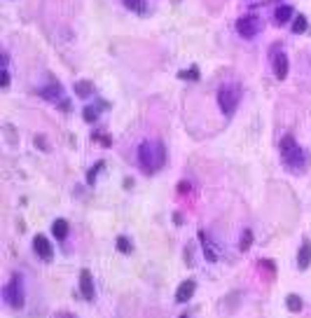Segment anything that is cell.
I'll use <instances>...</instances> for the list:
<instances>
[{"label":"cell","mask_w":311,"mask_h":318,"mask_svg":"<svg viewBox=\"0 0 311 318\" xmlns=\"http://www.w3.org/2000/svg\"><path fill=\"white\" fill-rule=\"evenodd\" d=\"M166 164V148L161 140H143L138 145V166L145 176H155Z\"/></svg>","instance_id":"cell-1"},{"label":"cell","mask_w":311,"mask_h":318,"mask_svg":"<svg viewBox=\"0 0 311 318\" xmlns=\"http://www.w3.org/2000/svg\"><path fill=\"white\" fill-rule=\"evenodd\" d=\"M281 157H283V166L290 169L292 173H302L309 166V155L300 148V143L290 134L281 138Z\"/></svg>","instance_id":"cell-2"},{"label":"cell","mask_w":311,"mask_h":318,"mask_svg":"<svg viewBox=\"0 0 311 318\" xmlns=\"http://www.w3.org/2000/svg\"><path fill=\"white\" fill-rule=\"evenodd\" d=\"M239 101H241V87L239 85H222L218 89V106L222 110V115L225 117H232L236 113V106H239Z\"/></svg>","instance_id":"cell-3"},{"label":"cell","mask_w":311,"mask_h":318,"mask_svg":"<svg viewBox=\"0 0 311 318\" xmlns=\"http://www.w3.org/2000/svg\"><path fill=\"white\" fill-rule=\"evenodd\" d=\"M2 299L10 304L12 309H23L26 304V293H23V281L19 274H14L7 281V286L2 288Z\"/></svg>","instance_id":"cell-4"},{"label":"cell","mask_w":311,"mask_h":318,"mask_svg":"<svg viewBox=\"0 0 311 318\" xmlns=\"http://www.w3.org/2000/svg\"><path fill=\"white\" fill-rule=\"evenodd\" d=\"M260 31V22H258V14H244V17H239V22H236V33L241 35V38H246V40H250V38H255Z\"/></svg>","instance_id":"cell-5"},{"label":"cell","mask_w":311,"mask_h":318,"mask_svg":"<svg viewBox=\"0 0 311 318\" xmlns=\"http://www.w3.org/2000/svg\"><path fill=\"white\" fill-rule=\"evenodd\" d=\"M271 66H274V75L276 80H286L288 75V56L286 52H281L279 45H274V52H271Z\"/></svg>","instance_id":"cell-6"},{"label":"cell","mask_w":311,"mask_h":318,"mask_svg":"<svg viewBox=\"0 0 311 318\" xmlns=\"http://www.w3.org/2000/svg\"><path fill=\"white\" fill-rule=\"evenodd\" d=\"M33 250H35V255H38L40 260H44V262H52L54 248H52V244H49V239H47V236H43V234L33 236Z\"/></svg>","instance_id":"cell-7"},{"label":"cell","mask_w":311,"mask_h":318,"mask_svg":"<svg viewBox=\"0 0 311 318\" xmlns=\"http://www.w3.org/2000/svg\"><path fill=\"white\" fill-rule=\"evenodd\" d=\"M80 295L85 297L87 302H94V297H96V286H94V278H91L89 269L80 272Z\"/></svg>","instance_id":"cell-8"},{"label":"cell","mask_w":311,"mask_h":318,"mask_svg":"<svg viewBox=\"0 0 311 318\" xmlns=\"http://www.w3.org/2000/svg\"><path fill=\"white\" fill-rule=\"evenodd\" d=\"M194 290H197V283H194L192 278H187V281H182L178 290H176V302L178 304H185V302H190L194 295Z\"/></svg>","instance_id":"cell-9"},{"label":"cell","mask_w":311,"mask_h":318,"mask_svg":"<svg viewBox=\"0 0 311 318\" xmlns=\"http://www.w3.org/2000/svg\"><path fill=\"white\" fill-rule=\"evenodd\" d=\"M199 241L204 246V257L208 262H215V260H218V248L213 246V241L208 239V234H206L204 229H199Z\"/></svg>","instance_id":"cell-10"},{"label":"cell","mask_w":311,"mask_h":318,"mask_svg":"<svg viewBox=\"0 0 311 318\" xmlns=\"http://www.w3.org/2000/svg\"><path fill=\"white\" fill-rule=\"evenodd\" d=\"M309 265H311V241L304 239L300 246V253H297V267L304 272V269H309Z\"/></svg>","instance_id":"cell-11"},{"label":"cell","mask_w":311,"mask_h":318,"mask_svg":"<svg viewBox=\"0 0 311 318\" xmlns=\"http://www.w3.org/2000/svg\"><path fill=\"white\" fill-rule=\"evenodd\" d=\"M292 7L290 5H279L276 10H274V22L279 23V26H283V23H288L290 19H292Z\"/></svg>","instance_id":"cell-12"},{"label":"cell","mask_w":311,"mask_h":318,"mask_svg":"<svg viewBox=\"0 0 311 318\" xmlns=\"http://www.w3.org/2000/svg\"><path fill=\"white\" fill-rule=\"evenodd\" d=\"M68 229H70V225H68V220H64V218H59V220L52 223V234L59 241H64L66 236H68Z\"/></svg>","instance_id":"cell-13"},{"label":"cell","mask_w":311,"mask_h":318,"mask_svg":"<svg viewBox=\"0 0 311 318\" xmlns=\"http://www.w3.org/2000/svg\"><path fill=\"white\" fill-rule=\"evenodd\" d=\"M61 85H56V82H52L49 87H44V89H40V96L43 98H47V101H61Z\"/></svg>","instance_id":"cell-14"},{"label":"cell","mask_w":311,"mask_h":318,"mask_svg":"<svg viewBox=\"0 0 311 318\" xmlns=\"http://www.w3.org/2000/svg\"><path fill=\"white\" fill-rule=\"evenodd\" d=\"M286 309L288 311H292V314H300L302 309H304V302H302V297L300 295H286Z\"/></svg>","instance_id":"cell-15"},{"label":"cell","mask_w":311,"mask_h":318,"mask_svg":"<svg viewBox=\"0 0 311 318\" xmlns=\"http://www.w3.org/2000/svg\"><path fill=\"white\" fill-rule=\"evenodd\" d=\"M75 94L80 96V98H89V96L94 94V85H91L89 80H80L75 85Z\"/></svg>","instance_id":"cell-16"},{"label":"cell","mask_w":311,"mask_h":318,"mask_svg":"<svg viewBox=\"0 0 311 318\" xmlns=\"http://www.w3.org/2000/svg\"><path fill=\"white\" fill-rule=\"evenodd\" d=\"M124 5H127V10L136 12V14H145L148 10V0H122Z\"/></svg>","instance_id":"cell-17"},{"label":"cell","mask_w":311,"mask_h":318,"mask_svg":"<svg viewBox=\"0 0 311 318\" xmlns=\"http://www.w3.org/2000/svg\"><path fill=\"white\" fill-rule=\"evenodd\" d=\"M253 239H255V236H253V232H250V229H244V234H241V241H239V250H241V253H248V250H250V246H253Z\"/></svg>","instance_id":"cell-18"},{"label":"cell","mask_w":311,"mask_h":318,"mask_svg":"<svg viewBox=\"0 0 311 318\" xmlns=\"http://www.w3.org/2000/svg\"><path fill=\"white\" fill-rule=\"evenodd\" d=\"M115 246H117V250L119 253H124V255H131L133 253V244H131L127 236H117V241H115Z\"/></svg>","instance_id":"cell-19"},{"label":"cell","mask_w":311,"mask_h":318,"mask_svg":"<svg viewBox=\"0 0 311 318\" xmlns=\"http://www.w3.org/2000/svg\"><path fill=\"white\" fill-rule=\"evenodd\" d=\"M82 117H85V122H89V124H96L98 122V108L85 106L82 108Z\"/></svg>","instance_id":"cell-20"},{"label":"cell","mask_w":311,"mask_h":318,"mask_svg":"<svg viewBox=\"0 0 311 318\" xmlns=\"http://www.w3.org/2000/svg\"><path fill=\"white\" fill-rule=\"evenodd\" d=\"M304 31H307V19H304L302 14H297V17H295V22H292V33H297V35H300V33H304Z\"/></svg>","instance_id":"cell-21"},{"label":"cell","mask_w":311,"mask_h":318,"mask_svg":"<svg viewBox=\"0 0 311 318\" xmlns=\"http://www.w3.org/2000/svg\"><path fill=\"white\" fill-rule=\"evenodd\" d=\"M178 77H180V80H199V68L192 66V68H187V70H180Z\"/></svg>","instance_id":"cell-22"},{"label":"cell","mask_w":311,"mask_h":318,"mask_svg":"<svg viewBox=\"0 0 311 318\" xmlns=\"http://www.w3.org/2000/svg\"><path fill=\"white\" fill-rule=\"evenodd\" d=\"M91 140H94V143H101L103 148H110V145H112V138L108 136V134H91Z\"/></svg>","instance_id":"cell-23"},{"label":"cell","mask_w":311,"mask_h":318,"mask_svg":"<svg viewBox=\"0 0 311 318\" xmlns=\"http://www.w3.org/2000/svg\"><path fill=\"white\" fill-rule=\"evenodd\" d=\"M101 169H103V161H98V164H94V166L89 169V173H87V182H89V185L96 182V176H98V171Z\"/></svg>","instance_id":"cell-24"},{"label":"cell","mask_w":311,"mask_h":318,"mask_svg":"<svg viewBox=\"0 0 311 318\" xmlns=\"http://www.w3.org/2000/svg\"><path fill=\"white\" fill-rule=\"evenodd\" d=\"M258 265L262 267L265 272H269V276H276V262H274V260H265V257H262Z\"/></svg>","instance_id":"cell-25"},{"label":"cell","mask_w":311,"mask_h":318,"mask_svg":"<svg viewBox=\"0 0 311 318\" xmlns=\"http://www.w3.org/2000/svg\"><path fill=\"white\" fill-rule=\"evenodd\" d=\"M0 87H2V89H7V87H10V73H7L5 68L0 70Z\"/></svg>","instance_id":"cell-26"},{"label":"cell","mask_w":311,"mask_h":318,"mask_svg":"<svg viewBox=\"0 0 311 318\" xmlns=\"http://www.w3.org/2000/svg\"><path fill=\"white\" fill-rule=\"evenodd\" d=\"M185 265L192 267V244L185 246Z\"/></svg>","instance_id":"cell-27"},{"label":"cell","mask_w":311,"mask_h":318,"mask_svg":"<svg viewBox=\"0 0 311 318\" xmlns=\"http://www.w3.org/2000/svg\"><path fill=\"white\" fill-rule=\"evenodd\" d=\"M35 148H38V150H44V152H47V150H49V145L44 143L43 136H35Z\"/></svg>","instance_id":"cell-28"},{"label":"cell","mask_w":311,"mask_h":318,"mask_svg":"<svg viewBox=\"0 0 311 318\" xmlns=\"http://www.w3.org/2000/svg\"><path fill=\"white\" fill-rule=\"evenodd\" d=\"M52 318H77V316L70 314V311H56V314H52Z\"/></svg>","instance_id":"cell-29"},{"label":"cell","mask_w":311,"mask_h":318,"mask_svg":"<svg viewBox=\"0 0 311 318\" xmlns=\"http://www.w3.org/2000/svg\"><path fill=\"white\" fill-rule=\"evenodd\" d=\"M59 108H61L64 113H68V110H70V101H68V98H64V101H59Z\"/></svg>","instance_id":"cell-30"},{"label":"cell","mask_w":311,"mask_h":318,"mask_svg":"<svg viewBox=\"0 0 311 318\" xmlns=\"http://www.w3.org/2000/svg\"><path fill=\"white\" fill-rule=\"evenodd\" d=\"M173 220H176V225H182V218H180V213H173Z\"/></svg>","instance_id":"cell-31"},{"label":"cell","mask_w":311,"mask_h":318,"mask_svg":"<svg viewBox=\"0 0 311 318\" xmlns=\"http://www.w3.org/2000/svg\"><path fill=\"white\" fill-rule=\"evenodd\" d=\"M124 187H127V190H131V187H133V181H131V178H127V181H124Z\"/></svg>","instance_id":"cell-32"},{"label":"cell","mask_w":311,"mask_h":318,"mask_svg":"<svg viewBox=\"0 0 311 318\" xmlns=\"http://www.w3.org/2000/svg\"><path fill=\"white\" fill-rule=\"evenodd\" d=\"M178 190H180V192H187V190H190V185H187V182H180V187H178Z\"/></svg>","instance_id":"cell-33"},{"label":"cell","mask_w":311,"mask_h":318,"mask_svg":"<svg viewBox=\"0 0 311 318\" xmlns=\"http://www.w3.org/2000/svg\"><path fill=\"white\" fill-rule=\"evenodd\" d=\"M178 318H190V316H187V314H180V316H178Z\"/></svg>","instance_id":"cell-34"}]
</instances>
